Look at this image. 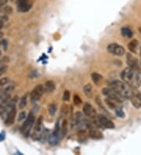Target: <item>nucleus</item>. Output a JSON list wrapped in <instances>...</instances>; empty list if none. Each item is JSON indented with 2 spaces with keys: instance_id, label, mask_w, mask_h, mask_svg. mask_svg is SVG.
<instances>
[{
  "instance_id": "e433bc0d",
  "label": "nucleus",
  "mask_w": 141,
  "mask_h": 155,
  "mask_svg": "<svg viewBox=\"0 0 141 155\" xmlns=\"http://www.w3.org/2000/svg\"><path fill=\"white\" fill-rule=\"evenodd\" d=\"M140 68H141V63H140Z\"/></svg>"
},
{
  "instance_id": "c9c22d12",
  "label": "nucleus",
  "mask_w": 141,
  "mask_h": 155,
  "mask_svg": "<svg viewBox=\"0 0 141 155\" xmlns=\"http://www.w3.org/2000/svg\"><path fill=\"white\" fill-rule=\"evenodd\" d=\"M0 56H1V51H0Z\"/></svg>"
},
{
  "instance_id": "7c9ffc66",
  "label": "nucleus",
  "mask_w": 141,
  "mask_h": 155,
  "mask_svg": "<svg viewBox=\"0 0 141 155\" xmlns=\"http://www.w3.org/2000/svg\"><path fill=\"white\" fill-rule=\"evenodd\" d=\"M25 116H26V114H25V113H24V112H21V113L19 114L18 121H19V122H21V121H22L23 119H24V118H25Z\"/></svg>"
},
{
  "instance_id": "a878e982",
  "label": "nucleus",
  "mask_w": 141,
  "mask_h": 155,
  "mask_svg": "<svg viewBox=\"0 0 141 155\" xmlns=\"http://www.w3.org/2000/svg\"><path fill=\"white\" fill-rule=\"evenodd\" d=\"M115 113L117 114V116L119 117H125V113L123 112L121 108H116L115 109Z\"/></svg>"
},
{
  "instance_id": "2f4dec72",
  "label": "nucleus",
  "mask_w": 141,
  "mask_h": 155,
  "mask_svg": "<svg viewBox=\"0 0 141 155\" xmlns=\"http://www.w3.org/2000/svg\"><path fill=\"white\" fill-rule=\"evenodd\" d=\"M7 0H0V7L4 6L5 4H7Z\"/></svg>"
},
{
  "instance_id": "72a5a7b5",
  "label": "nucleus",
  "mask_w": 141,
  "mask_h": 155,
  "mask_svg": "<svg viewBox=\"0 0 141 155\" xmlns=\"http://www.w3.org/2000/svg\"><path fill=\"white\" fill-rule=\"evenodd\" d=\"M139 32H140V33L141 34V27H139Z\"/></svg>"
},
{
  "instance_id": "4468645a",
  "label": "nucleus",
  "mask_w": 141,
  "mask_h": 155,
  "mask_svg": "<svg viewBox=\"0 0 141 155\" xmlns=\"http://www.w3.org/2000/svg\"><path fill=\"white\" fill-rule=\"evenodd\" d=\"M87 128H89V136L91 138L93 139H101L103 138V135L100 132L99 130H97V128L91 125V124H89L87 122Z\"/></svg>"
},
{
  "instance_id": "39448f33",
  "label": "nucleus",
  "mask_w": 141,
  "mask_h": 155,
  "mask_svg": "<svg viewBox=\"0 0 141 155\" xmlns=\"http://www.w3.org/2000/svg\"><path fill=\"white\" fill-rule=\"evenodd\" d=\"M129 100L133 107L137 109H140L141 107V93L136 88H133L131 92Z\"/></svg>"
},
{
  "instance_id": "412c9836",
  "label": "nucleus",
  "mask_w": 141,
  "mask_h": 155,
  "mask_svg": "<svg viewBox=\"0 0 141 155\" xmlns=\"http://www.w3.org/2000/svg\"><path fill=\"white\" fill-rule=\"evenodd\" d=\"M91 78H92V79H93V81L94 82V83L98 84L101 80H102V78H103V76L101 75H100L99 73L94 72V73H93L91 75Z\"/></svg>"
},
{
  "instance_id": "1a4fd4ad",
  "label": "nucleus",
  "mask_w": 141,
  "mask_h": 155,
  "mask_svg": "<svg viewBox=\"0 0 141 155\" xmlns=\"http://www.w3.org/2000/svg\"><path fill=\"white\" fill-rule=\"evenodd\" d=\"M60 139V128H59V122H57L56 128L53 132L51 135L49 136V142L51 145H56L58 143Z\"/></svg>"
},
{
  "instance_id": "a211bd4d",
  "label": "nucleus",
  "mask_w": 141,
  "mask_h": 155,
  "mask_svg": "<svg viewBox=\"0 0 141 155\" xmlns=\"http://www.w3.org/2000/svg\"><path fill=\"white\" fill-rule=\"evenodd\" d=\"M121 32H122V35L126 38H131L133 36V32L128 27H122Z\"/></svg>"
},
{
  "instance_id": "9d476101",
  "label": "nucleus",
  "mask_w": 141,
  "mask_h": 155,
  "mask_svg": "<svg viewBox=\"0 0 141 155\" xmlns=\"http://www.w3.org/2000/svg\"><path fill=\"white\" fill-rule=\"evenodd\" d=\"M126 60V63L128 65V67H130V68L133 70H136V71H138L140 69L137 59L135 57H133L131 53H127Z\"/></svg>"
},
{
  "instance_id": "7ed1b4c3",
  "label": "nucleus",
  "mask_w": 141,
  "mask_h": 155,
  "mask_svg": "<svg viewBox=\"0 0 141 155\" xmlns=\"http://www.w3.org/2000/svg\"><path fill=\"white\" fill-rule=\"evenodd\" d=\"M34 123H35V115H34L33 114L30 113L27 115V119L25 120V122H24L21 128V133L25 136V137L28 136V135H29Z\"/></svg>"
},
{
  "instance_id": "6ab92c4d",
  "label": "nucleus",
  "mask_w": 141,
  "mask_h": 155,
  "mask_svg": "<svg viewBox=\"0 0 141 155\" xmlns=\"http://www.w3.org/2000/svg\"><path fill=\"white\" fill-rule=\"evenodd\" d=\"M137 45H138V42H137V40H133V41H132V42H130L129 43H128V49H129L132 52L136 53V52H137Z\"/></svg>"
},
{
  "instance_id": "9b49d317",
  "label": "nucleus",
  "mask_w": 141,
  "mask_h": 155,
  "mask_svg": "<svg viewBox=\"0 0 141 155\" xmlns=\"http://www.w3.org/2000/svg\"><path fill=\"white\" fill-rule=\"evenodd\" d=\"M17 9L20 12H27L30 9L32 8V3L29 2V0H17Z\"/></svg>"
},
{
  "instance_id": "c85d7f7f",
  "label": "nucleus",
  "mask_w": 141,
  "mask_h": 155,
  "mask_svg": "<svg viewBox=\"0 0 141 155\" xmlns=\"http://www.w3.org/2000/svg\"><path fill=\"white\" fill-rule=\"evenodd\" d=\"M68 107H67V105L66 104H63V106H62V107H61V113L63 114H64V115H66L67 114V112H68Z\"/></svg>"
},
{
  "instance_id": "423d86ee",
  "label": "nucleus",
  "mask_w": 141,
  "mask_h": 155,
  "mask_svg": "<svg viewBox=\"0 0 141 155\" xmlns=\"http://www.w3.org/2000/svg\"><path fill=\"white\" fill-rule=\"evenodd\" d=\"M107 50L111 54L115 55V56H119V57L125 54V52L123 46H120V45L118 44H116V43H112V44L108 45V47H107Z\"/></svg>"
},
{
  "instance_id": "5701e85b",
  "label": "nucleus",
  "mask_w": 141,
  "mask_h": 155,
  "mask_svg": "<svg viewBox=\"0 0 141 155\" xmlns=\"http://www.w3.org/2000/svg\"><path fill=\"white\" fill-rule=\"evenodd\" d=\"M57 112V106L54 104V103H51L49 106V114L52 116L55 115V114Z\"/></svg>"
},
{
  "instance_id": "ddd939ff",
  "label": "nucleus",
  "mask_w": 141,
  "mask_h": 155,
  "mask_svg": "<svg viewBox=\"0 0 141 155\" xmlns=\"http://www.w3.org/2000/svg\"><path fill=\"white\" fill-rule=\"evenodd\" d=\"M16 114H17V111H16L15 106H13V107L10 110L9 113L7 114L6 120H5V125L7 126H10L11 125H13V122H14L15 121Z\"/></svg>"
},
{
  "instance_id": "0eeeda50",
  "label": "nucleus",
  "mask_w": 141,
  "mask_h": 155,
  "mask_svg": "<svg viewBox=\"0 0 141 155\" xmlns=\"http://www.w3.org/2000/svg\"><path fill=\"white\" fill-rule=\"evenodd\" d=\"M45 92V89L44 86L42 85H38V86L35 87L33 90L32 91V93H31V100L33 102H35V101L39 100L43 96Z\"/></svg>"
},
{
  "instance_id": "aec40b11",
  "label": "nucleus",
  "mask_w": 141,
  "mask_h": 155,
  "mask_svg": "<svg viewBox=\"0 0 141 155\" xmlns=\"http://www.w3.org/2000/svg\"><path fill=\"white\" fill-rule=\"evenodd\" d=\"M105 102L111 109H116V108H117L116 101L114 100H112V99L108 97V98L105 99ZM117 103H118V102H117Z\"/></svg>"
},
{
  "instance_id": "b1692460",
  "label": "nucleus",
  "mask_w": 141,
  "mask_h": 155,
  "mask_svg": "<svg viewBox=\"0 0 141 155\" xmlns=\"http://www.w3.org/2000/svg\"><path fill=\"white\" fill-rule=\"evenodd\" d=\"M67 122L66 120H64L62 124V127H61V134L62 136H64L67 134Z\"/></svg>"
},
{
  "instance_id": "393cba45",
  "label": "nucleus",
  "mask_w": 141,
  "mask_h": 155,
  "mask_svg": "<svg viewBox=\"0 0 141 155\" xmlns=\"http://www.w3.org/2000/svg\"><path fill=\"white\" fill-rule=\"evenodd\" d=\"M10 82V79L8 78H2L0 79V88L4 87L6 85H7Z\"/></svg>"
},
{
  "instance_id": "cd10ccee",
  "label": "nucleus",
  "mask_w": 141,
  "mask_h": 155,
  "mask_svg": "<svg viewBox=\"0 0 141 155\" xmlns=\"http://www.w3.org/2000/svg\"><path fill=\"white\" fill-rule=\"evenodd\" d=\"M7 70V66L5 64H0V75L4 74Z\"/></svg>"
},
{
  "instance_id": "473e14b6",
  "label": "nucleus",
  "mask_w": 141,
  "mask_h": 155,
  "mask_svg": "<svg viewBox=\"0 0 141 155\" xmlns=\"http://www.w3.org/2000/svg\"><path fill=\"white\" fill-rule=\"evenodd\" d=\"M2 27H3V22L2 21H0V29H2Z\"/></svg>"
},
{
  "instance_id": "20e7f679",
  "label": "nucleus",
  "mask_w": 141,
  "mask_h": 155,
  "mask_svg": "<svg viewBox=\"0 0 141 155\" xmlns=\"http://www.w3.org/2000/svg\"><path fill=\"white\" fill-rule=\"evenodd\" d=\"M102 92H103V95H105L106 97H109V98L115 100L116 102L118 103H122L124 101L125 99L118 93V92L114 91L111 87H106V88H103V90H102Z\"/></svg>"
},
{
  "instance_id": "6e6552de",
  "label": "nucleus",
  "mask_w": 141,
  "mask_h": 155,
  "mask_svg": "<svg viewBox=\"0 0 141 155\" xmlns=\"http://www.w3.org/2000/svg\"><path fill=\"white\" fill-rule=\"evenodd\" d=\"M42 117H40L36 122L35 128H34L33 132H32V137L34 140H39L42 133Z\"/></svg>"
},
{
  "instance_id": "f8f14e48",
  "label": "nucleus",
  "mask_w": 141,
  "mask_h": 155,
  "mask_svg": "<svg viewBox=\"0 0 141 155\" xmlns=\"http://www.w3.org/2000/svg\"><path fill=\"white\" fill-rule=\"evenodd\" d=\"M98 123L102 127L106 128H114V123L109 120L107 117L103 115L98 116Z\"/></svg>"
},
{
  "instance_id": "4be33fe9",
  "label": "nucleus",
  "mask_w": 141,
  "mask_h": 155,
  "mask_svg": "<svg viewBox=\"0 0 141 155\" xmlns=\"http://www.w3.org/2000/svg\"><path fill=\"white\" fill-rule=\"evenodd\" d=\"M26 105H27V95H24L21 98L19 107L21 109H24L26 107Z\"/></svg>"
},
{
  "instance_id": "2eb2a0df",
  "label": "nucleus",
  "mask_w": 141,
  "mask_h": 155,
  "mask_svg": "<svg viewBox=\"0 0 141 155\" xmlns=\"http://www.w3.org/2000/svg\"><path fill=\"white\" fill-rule=\"evenodd\" d=\"M83 113L85 114V115L87 116V117H94V115L96 114V112H95L93 107H92V105L89 103H86L83 107Z\"/></svg>"
},
{
  "instance_id": "f257e3e1",
  "label": "nucleus",
  "mask_w": 141,
  "mask_h": 155,
  "mask_svg": "<svg viewBox=\"0 0 141 155\" xmlns=\"http://www.w3.org/2000/svg\"><path fill=\"white\" fill-rule=\"evenodd\" d=\"M121 78L123 82L133 88L137 89L141 86L140 76L136 70L132 69L130 67H126L122 71Z\"/></svg>"
},
{
  "instance_id": "dca6fc26",
  "label": "nucleus",
  "mask_w": 141,
  "mask_h": 155,
  "mask_svg": "<svg viewBox=\"0 0 141 155\" xmlns=\"http://www.w3.org/2000/svg\"><path fill=\"white\" fill-rule=\"evenodd\" d=\"M55 88H56V86H55L54 82L53 81H47L44 86L45 92H53L55 90Z\"/></svg>"
},
{
  "instance_id": "f704fd0d",
  "label": "nucleus",
  "mask_w": 141,
  "mask_h": 155,
  "mask_svg": "<svg viewBox=\"0 0 141 155\" xmlns=\"http://www.w3.org/2000/svg\"><path fill=\"white\" fill-rule=\"evenodd\" d=\"M140 57H141V48H140Z\"/></svg>"
},
{
  "instance_id": "bb28decb",
  "label": "nucleus",
  "mask_w": 141,
  "mask_h": 155,
  "mask_svg": "<svg viewBox=\"0 0 141 155\" xmlns=\"http://www.w3.org/2000/svg\"><path fill=\"white\" fill-rule=\"evenodd\" d=\"M70 100V92L68 90L64 91L63 94V100L68 101Z\"/></svg>"
},
{
  "instance_id": "f03ea898",
  "label": "nucleus",
  "mask_w": 141,
  "mask_h": 155,
  "mask_svg": "<svg viewBox=\"0 0 141 155\" xmlns=\"http://www.w3.org/2000/svg\"><path fill=\"white\" fill-rule=\"evenodd\" d=\"M110 87H111L114 91H116L124 99H129L131 92H132V89H133V87L129 86L123 81L122 82L119 80L112 81L110 83Z\"/></svg>"
},
{
  "instance_id": "c756f323",
  "label": "nucleus",
  "mask_w": 141,
  "mask_h": 155,
  "mask_svg": "<svg viewBox=\"0 0 141 155\" xmlns=\"http://www.w3.org/2000/svg\"><path fill=\"white\" fill-rule=\"evenodd\" d=\"M82 103V100H81L80 97L77 96V95H75L74 96V103L75 105H79Z\"/></svg>"
},
{
  "instance_id": "f3484780",
  "label": "nucleus",
  "mask_w": 141,
  "mask_h": 155,
  "mask_svg": "<svg viewBox=\"0 0 141 155\" xmlns=\"http://www.w3.org/2000/svg\"><path fill=\"white\" fill-rule=\"evenodd\" d=\"M83 90H84V93L87 97L91 98V97H93V87H92L90 84L86 85L84 86V88H83Z\"/></svg>"
}]
</instances>
